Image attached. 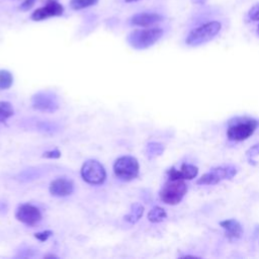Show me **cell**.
<instances>
[{
	"label": "cell",
	"instance_id": "6da1fadb",
	"mask_svg": "<svg viewBox=\"0 0 259 259\" xmlns=\"http://www.w3.org/2000/svg\"><path fill=\"white\" fill-rule=\"evenodd\" d=\"M259 126V120L250 116H237L229 120L227 138L231 142H243L249 139Z\"/></svg>",
	"mask_w": 259,
	"mask_h": 259
},
{
	"label": "cell",
	"instance_id": "7a4b0ae2",
	"mask_svg": "<svg viewBox=\"0 0 259 259\" xmlns=\"http://www.w3.org/2000/svg\"><path fill=\"white\" fill-rule=\"evenodd\" d=\"M222 30V23L218 20L203 22L186 34L184 42L188 47H198L213 39Z\"/></svg>",
	"mask_w": 259,
	"mask_h": 259
},
{
	"label": "cell",
	"instance_id": "3957f363",
	"mask_svg": "<svg viewBox=\"0 0 259 259\" xmlns=\"http://www.w3.org/2000/svg\"><path fill=\"white\" fill-rule=\"evenodd\" d=\"M164 30L161 27H151L133 30L127 35V42L137 50H144L152 47L163 35Z\"/></svg>",
	"mask_w": 259,
	"mask_h": 259
},
{
	"label": "cell",
	"instance_id": "277c9868",
	"mask_svg": "<svg viewBox=\"0 0 259 259\" xmlns=\"http://www.w3.org/2000/svg\"><path fill=\"white\" fill-rule=\"evenodd\" d=\"M187 192V185L182 179H168L160 191L161 200L169 205L178 204Z\"/></svg>",
	"mask_w": 259,
	"mask_h": 259
},
{
	"label": "cell",
	"instance_id": "5b68a950",
	"mask_svg": "<svg viewBox=\"0 0 259 259\" xmlns=\"http://www.w3.org/2000/svg\"><path fill=\"white\" fill-rule=\"evenodd\" d=\"M238 173V168L235 165L227 164L213 167L204 173L200 178L196 180L198 185H214L224 180L232 179Z\"/></svg>",
	"mask_w": 259,
	"mask_h": 259
},
{
	"label": "cell",
	"instance_id": "8992f818",
	"mask_svg": "<svg viewBox=\"0 0 259 259\" xmlns=\"http://www.w3.org/2000/svg\"><path fill=\"white\" fill-rule=\"evenodd\" d=\"M114 174L121 180L130 181L139 175L140 165L138 160L132 156H121L113 164Z\"/></svg>",
	"mask_w": 259,
	"mask_h": 259
},
{
	"label": "cell",
	"instance_id": "52a82bcc",
	"mask_svg": "<svg viewBox=\"0 0 259 259\" xmlns=\"http://www.w3.org/2000/svg\"><path fill=\"white\" fill-rule=\"evenodd\" d=\"M81 176L89 184L98 185L104 182L106 172L104 167L96 160H87L81 168Z\"/></svg>",
	"mask_w": 259,
	"mask_h": 259
},
{
	"label": "cell",
	"instance_id": "ba28073f",
	"mask_svg": "<svg viewBox=\"0 0 259 259\" xmlns=\"http://www.w3.org/2000/svg\"><path fill=\"white\" fill-rule=\"evenodd\" d=\"M63 13L64 7L60 2H58L57 0H48L45 6L35 9L31 13L30 18L33 21H41L50 17L61 16Z\"/></svg>",
	"mask_w": 259,
	"mask_h": 259
},
{
	"label": "cell",
	"instance_id": "9c48e42d",
	"mask_svg": "<svg viewBox=\"0 0 259 259\" xmlns=\"http://www.w3.org/2000/svg\"><path fill=\"white\" fill-rule=\"evenodd\" d=\"M16 219L26 226H34L41 220L40 210L29 203H23L18 206L15 213Z\"/></svg>",
	"mask_w": 259,
	"mask_h": 259
},
{
	"label": "cell",
	"instance_id": "30bf717a",
	"mask_svg": "<svg viewBox=\"0 0 259 259\" xmlns=\"http://www.w3.org/2000/svg\"><path fill=\"white\" fill-rule=\"evenodd\" d=\"M164 17L157 12H140L133 15L130 19V23L135 26L150 27L158 22H161Z\"/></svg>",
	"mask_w": 259,
	"mask_h": 259
},
{
	"label": "cell",
	"instance_id": "8fae6325",
	"mask_svg": "<svg viewBox=\"0 0 259 259\" xmlns=\"http://www.w3.org/2000/svg\"><path fill=\"white\" fill-rule=\"evenodd\" d=\"M168 179H182V180H191L195 178L198 174V168L192 164L184 163L181 165L180 169L172 167L168 170Z\"/></svg>",
	"mask_w": 259,
	"mask_h": 259
},
{
	"label": "cell",
	"instance_id": "7c38bea8",
	"mask_svg": "<svg viewBox=\"0 0 259 259\" xmlns=\"http://www.w3.org/2000/svg\"><path fill=\"white\" fill-rule=\"evenodd\" d=\"M74 190V184L70 179L58 178L51 182L50 192L54 196L64 197L70 195Z\"/></svg>",
	"mask_w": 259,
	"mask_h": 259
},
{
	"label": "cell",
	"instance_id": "4fadbf2b",
	"mask_svg": "<svg viewBox=\"0 0 259 259\" xmlns=\"http://www.w3.org/2000/svg\"><path fill=\"white\" fill-rule=\"evenodd\" d=\"M220 226L225 231V235L229 240H238L243 235L242 225L235 219H228L220 222Z\"/></svg>",
	"mask_w": 259,
	"mask_h": 259
},
{
	"label": "cell",
	"instance_id": "5bb4252c",
	"mask_svg": "<svg viewBox=\"0 0 259 259\" xmlns=\"http://www.w3.org/2000/svg\"><path fill=\"white\" fill-rule=\"evenodd\" d=\"M33 106L40 110L54 111L58 105L55 98L47 93H38L33 97Z\"/></svg>",
	"mask_w": 259,
	"mask_h": 259
},
{
	"label": "cell",
	"instance_id": "9a60e30c",
	"mask_svg": "<svg viewBox=\"0 0 259 259\" xmlns=\"http://www.w3.org/2000/svg\"><path fill=\"white\" fill-rule=\"evenodd\" d=\"M167 218V213L164 208L160 206H154L148 213V220L151 223H160Z\"/></svg>",
	"mask_w": 259,
	"mask_h": 259
},
{
	"label": "cell",
	"instance_id": "2e32d148",
	"mask_svg": "<svg viewBox=\"0 0 259 259\" xmlns=\"http://www.w3.org/2000/svg\"><path fill=\"white\" fill-rule=\"evenodd\" d=\"M14 113L11 103L7 101H0V122H4Z\"/></svg>",
	"mask_w": 259,
	"mask_h": 259
},
{
	"label": "cell",
	"instance_id": "e0dca14e",
	"mask_svg": "<svg viewBox=\"0 0 259 259\" xmlns=\"http://www.w3.org/2000/svg\"><path fill=\"white\" fill-rule=\"evenodd\" d=\"M13 83V76L7 70H0V89L5 90L11 87Z\"/></svg>",
	"mask_w": 259,
	"mask_h": 259
},
{
	"label": "cell",
	"instance_id": "ac0fdd59",
	"mask_svg": "<svg viewBox=\"0 0 259 259\" xmlns=\"http://www.w3.org/2000/svg\"><path fill=\"white\" fill-rule=\"evenodd\" d=\"M144 212V207L141 204H134L132 206L131 212L125 217V220L128 221L130 223H136L137 221L140 220V218L143 215Z\"/></svg>",
	"mask_w": 259,
	"mask_h": 259
},
{
	"label": "cell",
	"instance_id": "d6986e66",
	"mask_svg": "<svg viewBox=\"0 0 259 259\" xmlns=\"http://www.w3.org/2000/svg\"><path fill=\"white\" fill-rule=\"evenodd\" d=\"M99 0H70V7L73 10H81L98 3Z\"/></svg>",
	"mask_w": 259,
	"mask_h": 259
},
{
	"label": "cell",
	"instance_id": "ffe728a7",
	"mask_svg": "<svg viewBox=\"0 0 259 259\" xmlns=\"http://www.w3.org/2000/svg\"><path fill=\"white\" fill-rule=\"evenodd\" d=\"M247 18L250 21H259V2L254 4L247 12Z\"/></svg>",
	"mask_w": 259,
	"mask_h": 259
},
{
	"label": "cell",
	"instance_id": "44dd1931",
	"mask_svg": "<svg viewBox=\"0 0 259 259\" xmlns=\"http://www.w3.org/2000/svg\"><path fill=\"white\" fill-rule=\"evenodd\" d=\"M257 155H259V144H256L254 146H252L247 152H246V156L247 158L252 161L254 157H256Z\"/></svg>",
	"mask_w": 259,
	"mask_h": 259
},
{
	"label": "cell",
	"instance_id": "7402d4cb",
	"mask_svg": "<svg viewBox=\"0 0 259 259\" xmlns=\"http://www.w3.org/2000/svg\"><path fill=\"white\" fill-rule=\"evenodd\" d=\"M52 235V232L51 231H42V232H39V233H35L34 234V237L39 240L40 242H45L48 240V238Z\"/></svg>",
	"mask_w": 259,
	"mask_h": 259
},
{
	"label": "cell",
	"instance_id": "603a6c76",
	"mask_svg": "<svg viewBox=\"0 0 259 259\" xmlns=\"http://www.w3.org/2000/svg\"><path fill=\"white\" fill-rule=\"evenodd\" d=\"M36 0H24L23 3L20 5V9L23 10V11H26V10H29L35 3Z\"/></svg>",
	"mask_w": 259,
	"mask_h": 259
},
{
	"label": "cell",
	"instance_id": "cb8c5ba5",
	"mask_svg": "<svg viewBox=\"0 0 259 259\" xmlns=\"http://www.w3.org/2000/svg\"><path fill=\"white\" fill-rule=\"evenodd\" d=\"M46 158H59L61 156V152L59 150H53V151H48L44 153L42 155Z\"/></svg>",
	"mask_w": 259,
	"mask_h": 259
},
{
	"label": "cell",
	"instance_id": "d4e9b609",
	"mask_svg": "<svg viewBox=\"0 0 259 259\" xmlns=\"http://www.w3.org/2000/svg\"><path fill=\"white\" fill-rule=\"evenodd\" d=\"M207 0H191V2L193 4H196V5H203Z\"/></svg>",
	"mask_w": 259,
	"mask_h": 259
},
{
	"label": "cell",
	"instance_id": "484cf974",
	"mask_svg": "<svg viewBox=\"0 0 259 259\" xmlns=\"http://www.w3.org/2000/svg\"><path fill=\"white\" fill-rule=\"evenodd\" d=\"M125 2H134V1H139V0H124Z\"/></svg>",
	"mask_w": 259,
	"mask_h": 259
},
{
	"label": "cell",
	"instance_id": "4316f807",
	"mask_svg": "<svg viewBox=\"0 0 259 259\" xmlns=\"http://www.w3.org/2000/svg\"><path fill=\"white\" fill-rule=\"evenodd\" d=\"M257 32H258V35H259V24H258V26H257Z\"/></svg>",
	"mask_w": 259,
	"mask_h": 259
}]
</instances>
